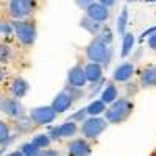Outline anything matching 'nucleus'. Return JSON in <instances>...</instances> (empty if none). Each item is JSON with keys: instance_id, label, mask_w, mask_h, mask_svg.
Returning <instances> with one entry per match:
<instances>
[{"instance_id": "20e7f679", "label": "nucleus", "mask_w": 156, "mask_h": 156, "mask_svg": "<svg viewBox=\"0 0 156 156\" xmlns=\"http://www.w3.org/2000/svg\"><path fill=\"white\" fill-rule=\"evenodd\" d=\"M108 120L101 119L98 115H90V119H86L81 125V134L86 139H97L98 136L103 134L108 128Z\"/></svg>"}, {"instance_id": "c756f323", "label": "nucleus", "mask_w": 156, "mask_h": 156, "mask_svg": "<svg viewBox=\"0 0 156 156\" xmlns=\"http://www.w3.org/2000/svg\"><path fill=\"white\" fill-rule=\"evenodd\" d=\"M0 30H2V34H11L12 31H14V27H12V23H6V22H2V25H0Z\"/></svg>"}, {"instance_id": "58836bf2", "label": "nucleus", "mask_w": 156, "mask_h": 156, "mask_svg": "<svg viewBox=\"0 0 156 156\" xmlns=\"http://www.w3.org/2000/svg\"><path fill=\"white\" fill-rule=\"evenodd\" d=\"M148 2H156V0H148Z\"/></svg>"}, {"instance_id": "2eb2a0df", "label": "nucleus", "mask_w": 156, "mask_h": 156, "mask_svg": "<svg viewBox=\"0 0 156 156\" xmlns=\"http://www.w3.org/2000/svg\"><path fill=\"white\" fill-rule=\"evenodd\" d=\"M80 27L83 28V30H86L89 34H94V36H97L100 31H101V22H97V20H94L92 17H89L87 14L80 20Z\"/></svg>"}, {"instance_id": "4c0bfd02", "label": "nucleus", "mask_w": 156, "mask_h": 156, "mask_svg": "<svg viewBox=\"0 0 156 156\" xmlns=\"http://www.w3.org/2000/svg\"><path fill=\"white\" fill-rule=\"evenodd\" d=\"M128 2H136V0H128Z\"/></svg>"}, {"instance_id": "f8f14e48", "label": "nucleus", "mask_w": 156, "mask_h": 156, "mask_svg": "<svg viewBox=\"0 0 156 156\" xmlns=\"http://www.w3.org/2000/svg\"><path fill=\"white\" fill-rule=\"evenodd\" d=\"M133 72H134V66H133V64L131 62H123V64H120V66L114 70L112 78H114V81L125 83V81H128L129 78L133 76Z\"/></svg>"}, {"instance_id": "cd10ccee", "label": "nucleus", "mask_w": 156, "mask_h": 156, "mask_svg": "<svg viewBox=\"0 0 156 156\" xmlns=\"http://www.w3.org/2000/svg\"><path fill=\"white\" fill-rule=\"evenodd\" d=\"M87 108H83V109H78L73 115H70V120L73 122H84L86 120V115H87Z\"/></svg>"}, {"instance_id": "a878e982", "label": "nucleus", "mask_w": 156, "mask_h": 156, "mask_svg": "<svg viewBox=\"0 0 156 156\" xmlns=\"http://www.w3.org/2000/svg\"><path fill=\"white\" fill-rule=\"evenodd\" d=\"M8 142H9V126L5 122H2L0 123V144H2V148L8 145Z\"/></svg>"}, {"instance_id": "6ab92c4d", "label": "nucleus", "mask_w": 156, "mask_h": 156, "mask_svg": "<svg viewBox=\"0 0 156 156\" xmlns=\"http://www.w3.org/2000/svg\"><path fill=\"white\" fill-rule=\"evenodd\" d=\"M105 105H106V103L103 101V100H94V101H90L86 108H87L89 115H98V114H101L103 111L106 109Z\"/></svg>"}, {"instance_id": "5701e85b", "label": "nucleus", "mask_w": 156, "mask_h": 156, "mask_svg": "<svg viewBox=\"0 0 156 156\" xmlns=\"http://www.w3.org/2000/svg\"><path fill=\"white\" fill-rule=\"evenodd\" d=\"M50 140H51V137H50L48 134H44V133H42V134H36L31 142H34L39 148L44 150V148H47V147L50 145Z\"/></svg>"}, {"instance_id": "7ed1b4c3", "label": "nucleus", "mask_w": 156, "mask_h": 156, "mask_svg": "<svg viewBox=\"0 0 156 156\" xmlns=\"http://www.w3.org/2000/svg\"><path fill=\"white\" fill-rule=\"evenodd\" d=\"M12 27H14V33L19 39V42L25 47H30L34 44L36 39V27L34 23L30 20H20V19H14L11 20Z\"/></svg>"}, {"instance_id": "9b49d317", "label": "nucleus", "mask_w": 156, "mask_h": 156, "mask_svg": "<svg viewBox=\"0 0 156 156\" xmlns=\"http://www.w3.org/2000/svg\"><path fill=\"white\" fill-rule=\"evenodd\" d=\"M69 156H90V145L84 139H76L67 145Z\"/></svg>"}, {"instance_id": "4468645a", "label": "nucleus", "mask_w": 156, "mask_h": 156, "mask_svg": "<svg viewBox=\"0 0 156 156\" xmlns=\"http://www.w3.org/2000/svg\"><path fill=\"white\" fill-rule=\"evenodd\" d=\"M84 70H86V76H87L89 83H97L103 78V64H100V62L90 61L84 67Z\"/></svg>"}, {"instance_id": "f704fd0d", "label": "nucleus", "mask_w": 156, "mask_h": 156, "mask_svg": "<svg viewBox=\"0 0 156 156\" xmlns=\"http://www.w3.org/2000/svg\"><path fill=\"white\" fill-rule=\"evenodd\" d=\"M100 3H103V5H106V6H112L117 0H98Z\"/></svg>"}, {"instance_id": "7c9ffc66", "label": "nucleus", "mask_w": 156, "mask_h": 156, "mask_svg": "<svg viewBox=\"0 0 156 156\" xmlns=\"http://www.w3.org/2000/svg\"><path fill=\"white\" fill-rule=\"evenodd\" d=\"M94 2H95V0H75L76 6H78V8H81V9H84V11H86L90 5H92Z\"/></svg>"}, {"instance_id": "dca6fc26", "label": "nucleus", "mask_w": 156, "mask_h": 156, "mask_svg": "<svg viewBox=\"0 0 156 156\" xmlns=\"http://www.w3.org/2000/svg\"><path fill=\"white\" fill-rule=\"evenodd\" d=\"M28 89H30V86H28V83L25 81L23 78H16V80L12 81L11 87H9L11 94L14 95L16 98L25 97V95H27V92H28Z\"/></svg>"}, {"instance_id": "72a5a7b5", "label": "nucleus", "mask_w": 156, "mask_h": 156, "mask_svg": "<svg viewBox=\"0 0 156 156\" xmlns=\"http://www.w3.org/2000/svg\"><path fill=\"white\" fill-rule=\"evenodd\" d=\"M148 45H150V48H154L156 50V33L148 37Z\"/></svg>"}, {"instance_id": "473e14b6", "label": "nucleus", "mask_w": 156, "mask_h": 156, "mask_svg": "<svg viewBox=\"0 0 156 156\" xmlns=\"http://www.w3.org/2000/svg\"><path fill=\"white\" fill-rule=\"evenodd\" d=\"M37 156H61V154L55 150H41V153H39Z\"/></svg>"}, {"instance_id": "a211bd4d", "label": "nucleus", "mask_w": 156, "mask_h": 156, "mask_svg": "<svg viewBox=\"0 0 156 156\" xmlns=\"http://www.w3.org/2000/svg\"><path fill=\"white\" fill-rule=\"evenodd\" d=\"M134 45V36L131 33H125L123 34V45H122V51H120V58H126L133 50Z\"/></svg>"}, {"instance_id": "aec40b11", "label": "nucleus", "mask_w": 156, "mask_h": 156, "mask_svg": "<svg viewBox=\"0 0 156 156\" xmlns=\"http://www.w3.org/2000/svg\"><path fill=\"white\" fill-rule=\"evenodd\" d=\"M126 23H128V8L123 6L119 17H117V31H119V34H125Z\"/></svg>"}, {"instance_id": "f257e3e1", "label": "nucleus", "mask_w": 156, "mask_h": 156, "mask_svg": "<svg viewBox=\"0 0 156 156\" xmlns=\"http://www.w3.org/2000/svg\"><path fill=\"white\" fill-rule=\"evenodd\" d=\"M86 56L94 62H100L103 66H108L111 62L112 48H111V45L100 41L98 37H94L92 41L89 42V45L86 47Z\"/></svg>"}, {"instance_id": "6e6552de", "label": "nucleus", "mask_w": 156, "mask_h": 156, "mask_svg": "<svg viewBox=\"0 0 156 156\" xmlns=\"http://www.w3.org/2000/svg\"><path fill=\"white\" fill-rule=\"evenodd\" d=\"M86 83H87L86 70L81 66H73L67 75V84H70L73 87H83V86H86Z\"/></svg>"}, {"instance_id": "4be33fe9", "label": "nucleus", "mask_w": 156, "mask_h": 156, "mask_svg": "<svg viewBox=\"0 0 156 156\" xmlns=\"http://www.w3.org/2000/svg\"><path fill=\"white\" fill-rule=\"evenodd\" d=\"M59 129H61V136H62V137H72V136L78 131V128H76V125H75L73 120L64 122V123L59 126Z\"/></svg>"}, {"instance_id": "b1692460", "label": "nucleus", "mask_w": 156, "mask_h": 156, "mask_svg": "<svg viewBox=\"0 0 156 156\" xmlns=\"http://www.w3.org/2000/svg\"><path fill=\"white\" fill-rule=\"evenodd\" d=\"M95 37H98L100 41H103V42L108 44V45H111V44H112V39H114L112 31H111V28H109V27H103V28H101V31H100Z\"/></svg>"}, {"instance_id": "423d86ee", "label": "nucleus", "mask_w": 156, "mask_h": 156, "mask_svg": "<svg viewBox=\"0 0 156 156\" xmlns=\"http://www.w3.org/2000/svg\"><path fill=\"white\" fill-rule=\"evenodd\" d=\"M34 11V0H11L9 16L12 19H22L30 16Z\"/></svg>"}, {"instance_id": "412c9836", "label": "nucleus", "mask_w": 156, "mask_h": 156, "mask_svg": "<svg viewBox=\"0 0 156 156\" xmlns=\"http://www.w3.org/2000/svg\"><path fill=\"white\" fill-rule=\"evenodd\" d=\"M33 125H34V122L31 120V117L30 119H27V117H19V119H16V128H17V131H20V133H27V131H30V129L33 128Z\"/></svg>"}, {"instance_id": "39448f33", "label": "nucleus", "mask_w": 156, "mask_h": 156, "mask_svg": "<svg viewBox=\"0 0 156 156\" xmlns=\"http://www.w3.org/2000/svg\"><path fill=\"white\" fill-rule=\"evenodd\" d=\"M56 111L51 108V106H37L33 108L30 111V117L31 120L34 122V125L37 126H42V125H48L56 119Z\"/></svg>"}, {"instance_id": "c85d7f7f", "label": "nucleus", "mask_w": 156, "mask_h": 156, "mask_svg": "<svg viewBox=\"0 0 156 156\" xmlns=\"http://www.w3.org/2000/svg\"><path fill=\"white\" fill-rule=\"evenodd\" d=\"M66 90L72 95V98H73V101H76V100H80L83 95V92H81V87H73V86H70V84H67L66 86Z\"/></svg>"}, {"instance_id": "c9c22d12", "label": "nucleus", "mask_w": 156, "mask_h": 156, "mask_svg": "<svg viewBox=\"0 0 156 156\" xmlns=\"http://www.w3.org/2000/svg\"><path fill=\"white\" fill-rule=\"evenodd\" d=\"M8 156H25V154H23V151L20 150V151H12V153L8 154Z\"/></svg>"}, {"instance_id": "e433bc0d", "label": "nucleus", "mask_w": 156, "mask_h": 156, "mask_svg": "<svg viewBox=\"0 0 156 156\" xmlns=\"http://www.w3.org/2000/svg\"><path fill=\"white\" fill-rule=\"evenodd\" d=\"M153 156H156V150H154V151H153Z\"/></svg>"}, {"instance_id": "bb28decb", "label": "nucleus", "mask_w": 156, "mask_h": 156, "mask_svg": "<svg viewBox=\"0 0 156 156\" xmlns=\"http://www.w3.org/2000/svg\"><path fill=\"white\" fill-rule=\"evenodd\" d=\"M0 59H2V62L5 64V62H8L9 59H11V48H9V45H6V44H2L0 45Z\"/></svg>"}, {"instance_id": "f3484780", "label": "nucleus", "mask_w": 156, "mask_h": 156, "mask_svg": "<svg viewBox=\"0 0 156 156\" xmlns=\"http://www.w3.org/2000/svg\"><path fill=\"white\" fill-rule=\"evenodd\" d=\"M101 100L106 103V105H109V103H114L115 100H117V87L112 84V83H109L105 89L101 90Z\"/></svg>"}, {"instance_id": "1a4fd4ad", "label": "nucleus", "mask_w": 156, "mask_h": 156, "mask_svg": "<svg viewBox=\"0 0 156 156\" xmlns=\"http://www.w3.org/2000/svg\"><path fill=\"white\" fill-rule=\"evenodd\" d=\"M72 103H73L72 95L67 92L66 89H64L62 92H59V94L53 98V101H51V108H53L58 114H61V112H66V111L72 106Z\"/></svg>"}, {"instance_id": "393cba45", "label": "nucleus", "mask_w": 156, "mask_h": 156, "mask_svg": "<svg viewBox=\"0 0 156 156\" xmlns=\"http://www.w3.org/2000/svg\"><path fill=\"white\" fill-rule=\"evenodd\" d=\"M22 151H23L25 156H37L41 153V148H39L34 142H28V144H23Z\"/></svg>"}, {"instance_id": "f03ea898", "label": "nucleus", "mask_w": 156, "mask_h": 156, "mask_svg": "<svg viewBox=\"0 0 156 156\" xmlns=\"http://www.w3.org/2000/svg\"><path fill=\"white\" fill-rule=\"evenodd\" d=\"M133 103L126 100V98H119L115 100L112 105L106 109V117L105 119L109 122V123H122L125 122L129 114L133 112Z\"/></svg>"}, {"instance_id": "9d476101", "label": "nucleus", "mask_w": 156, "mask_h": 156, "mask_svg": "<svg viewBox=\"0 0 156 156\" xmlns=\"http://www.w3.org/2000/svg\"><path fill=\"white\" fill-rule=\"evenodd\" d=\"M86 14L89 16V17H92L94 20H97V22H106L108 20V17H109V11H108V6L106 5H103V3H97V2H94L92 5H90L87 9H86Z\"/></svg>"}, {"instance_id": "0eeeda50", "label": "nucleus", "mask_w": 156, "mask_h": 156, "mask_svg": "<svg viewBox=\"0 0 156 156\" xmlns=\"http://www.w3.org/2000/svg\"><path fill=\"white\" fill-rule=\"evenodd\" d=\"M0 109H2L3 114H6L8 117H12V119H19V117L23 115V106L20 105L19 98H2V103H0Z\"/></svg>"}, {"instance_id": "ddd939ff", "label": "nucleus", "mask_w": 156, "mask_h": 156, "mask_svg": "<svg viewBox=\"0 0 156 156\" xmlns=\"http://www.w3.org/2000/svg\"><path fill=\"white\" fill-rule=\"evenodd\" d=\"M140 86L142 87H154L156 86V66L148 64L140 72Z\"/></svg>"}, {"instance_id": "2f4dec72", "label": "nucleus", "mask_w": 156, "mask_h": 156, "mask_svg": "<svg viewBox=\"0 0 156 156\" xmlns=\"http://www.w3.org/2000/svg\"><path fill=\"white\" fill-rule=\"evenodd\" d=\"M48 136H50L51 139H61L62 136H61V129H59V126L50 128V129H48Z\"/></svg>"}]
</instances>
